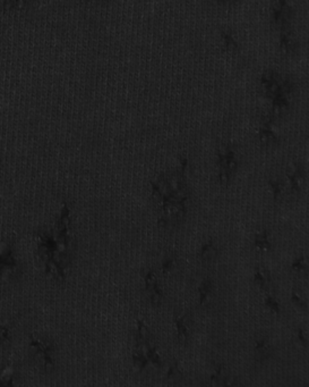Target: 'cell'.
Returning <instances> with one entry per match:
<instances>
[{
	"label": "cell",
	"instance_id": "cell-11",
	"mask_svg": "<svg viewBox=\"0 0 309 387\" xmlns=\"http://www.w3.org/2000/svg\"><path fill=\"white\" fill-rule=\"evenodd\" d=\"M254 247L259 252H269L272 250V242L269 241L267 229H260L254 236Z\"/></svg>",
	"mask_w": 309,
	"mask_h": 387
},
{
	"label": "cell",
	"instance_id": "cell-10",
	"mask_svg": "<svg viewBox=\"0 0 309 387\" xmlns=\"http://www.w3.org/2000/svg\"><path fill=\"white\" fill-rule=\"evenodd\" d=\"M136 336H135V341H136V347L138 349H144V347L150 345L151 341V332L149 327L143 320L137 321V327H136Z\"/></svg>",
	"mask_w": 309,
	"mask_h": 387
},
{
	"label": "cell",
	"instance_id": "cell-13",
	"mask_svg": "<svg viewBox=\"0 0 309 387\" xmlns=\"http://www.w3.org/2000/svg\"><path fill=\"white\" fill-rule=\"evenodd\" d=\"M291 272L297 274L299 276L307 275L308 274V259L306 255H301L299 258H295L291 264Z\"/></svg>",
	"mask_w": 309,
	"mask_h": 387
},
{
	"label": "cell",
	"instance_id": "cell-5",
	"mask_svg": "<svg viewBox=\"0 0 309 387\" xmlns=\"http://www.w3.org/2000/svg\"><path fill=\"white\" fill-rule=\"evenodd\" d=\"M198 295L199 306L202 308H208V306L214 300L215 295V285L211 277H205L202 281L201 285L198 286Z\"/></svg>",
	"mask_w": 309,
	"mask_h": 387
},
{
	"label": "cell",
	"instance_id": "cell-20",
	"mask_svg": "<svg viewBox=\"0 0 309 387\" xmlns=\"http://www.w3.org/2000/svg\"><path fill=\"white\" fill-rule=\"evenodd\" d=\"M144 282H145V289L146 290H149L151 288H153L154 285L159 284L158 276H156V273L153 271V269H150V271L145 274Z\"/></svg>",
	"mask_w": 309,
	"mask_h": 387
},
{
	"label": "cell",
	"instance_id": "cell-21",
	"mask_svg": "<svg viewBox=\"0 0 309 387\" xmlns=\"http://www.w3.org/2000/svg\"><path fill=\"white\" fill-rule=\"evenodd\" d=\"M297 338L303 347H308V333L307 330L302 327L297 328Z\"/></svg>",
	"mask_w": 309,
	"mask_h": 387
},
{
	"label": "cell",
	"instance_id": "cell-4",
	"mask_svg": "<svg viewBox=\"0 0 309 387\" xmlns=\"http://www.w3.org/2000/svg\"><path fill=\"white\" fill-rule=\"evenodd\" d=\"M208 384L212 386H232L236 385L237 382L233 381V377L224 364L216 363L214 364V368H213V372L211 373Z\"/></svg>",
	"mask_w": 309,
	"mask_h": 387
},
{
	"label": "cell",
	"instance_id": "cell-16",
	"mask_svg": "<svg viewBox=\"0 0 309 387\" xmlns=\"http://www.w3.org/2000/svg\"><path fill=\"white\" fill-rule=\"evenodd\" d=\"M145 349H146L145 354L147 356V360H149V362L153 364L155 368H158V369L162 368L163 362H162V360H161V356L159 354L158 350H156V347L149 345V346H146Z\"/></svg>",
	"mask_w": 309,
	"mask_h": 387
},
{
	"label": "cell",
	"instance_id": "cell-6",
	"mask_svg": "<svg viewBox=\"0 0 309 387\" xmlns=\"http://www.w3.org/2000/svg\"><path fill=\"white\" fill-rule=\"evenodd\" d=\"M252 278H254L255 284L257 285L260 290H263L264 292H269V291L272 290V286H273L272 275L264 265H258V266L256 267L254 277Z\"/></svg>",
	"mask_w": 309,
	"mask_h": 387
},
{
	"label": "cell",
	"instance_id": "cell-18",
	"mask_svg": "<svg viewBox=\"0 0 309 387\" xmlns=\"http://www.w3.org/2000/svg\"><path fill=\"white\" fill-rule=\"evenodd\" d=\"M146 291L150 293L151 303L153 304V306H158V304H160L161 301L163 300V291L160 289L159 284L154 285L153 288H151Z\"/></svg>",
	"mask_w": 309,
	"mask_h": 387
},
{
	"label": "cell",
	"instance_id": "cell-3",
	"mask_svg": "<svg viewBox=\"0 0 309 387\" xmlns=\"http://www.w3.org/2000/svg\"><path fill=\"white\" fill-rule=\"evenodd\" d=\"M175 324L177 328V338L181 344H186L188 342L191 332H193L194 318L190 311L177 316L175 318Z\"/></svg>",
	"mask_w": 309,
	"mask_h": 387
},
{
	"label": "cell",
	"instance_id": "cell-9",
	"mask_svg": "<svg viewBox=\"0 0 309 387\" xmlns=\"http://www.w3.org/2000/svg\"><path fill=\"white\" fill-rule=\"evenodd\" d=\"M219 255V246L216 245L215 241L210 238L205 244L202 246V249L198 252V259H201L202 263H211L216 259Z\"/></svg>",
	"mask_w": 309,
	"mask_h": 387
},
{
	"label": "cell",
	"instance_id": "cell-17",
	"mask_svg": "<svg viewBox=\"0 0 309 387\" xmlns=\"http://www.w3.org/2000/svg\"><path fill=\"white\" fill-rule=\"evenodd\" d=\"M182 371L180 370L179 364H178L177 361H173V362L170 364V367L168 369L167 372V380L172 381V382H177L182 379Z\"/></svg>",
	"mask_w": 309,
	"mask_h": 387
},
{
	"label": "cell",
	"instance_id": "cell-12",
	"mask_svg": "<svg viewBox=\"0 0 309 387\" xmlns=\"http://www.w3.org/2000/svg\"><path fill=\"white\" fill-rule=\"evenodd\" d=\"M291 302H292V304H294L295 307L302 309L304 311L308 309L306 295H304L302 291L297 288V286H293L292 291H291Z\"/></svg>",
	"mask_w": 309,
	"mask_h": 387
},
{
	"label": "cell",
	"instance_id": "cell-7",
	"mask_svg": "<svg viewBox=\"0 0 309 387\" xmlns=\"http://www.w3.org/2000/svg\"><path fill=\"white\" fill-rule=\"evenodd\" d=\"M274 346L271 341L266 337H260L255 342L254 345V356L259 362L268 360L273 355Z\"/></svg>",
	"mask_w": 309,
	"mask_h": 387
},
{
	"label": "cell",
	"instance_id": "cell-15",
	"mask_svg": "<svg viewBox=\"0 0 309 387\" xmlns=\"http://www.w3.org/2000/svg\"><path fill=\"white\" fill-rule=\"evenodd\" d=\"M265 307H266L269 311L275 314L276 316L282 314V306L281 303L278 302V300L276 297L272 293H267L266 297H265V301H264Z\"/></svg>",
	"mask_w": 309,
	"mask_h": 387
},
{
	"label": "cell",
	"instance_id": "cell-14",
	"mask_svg": "<svg viewBox=\"0 0 309 387\" xmlns=\"http://www.w3.org/2000/svg\"><path fill=\"white\" fill-rule=\"evenodd\" d=\"M133 362H134V366L136 367L138 370H144V369L149 366V360H147V356L146 354L144 353V352H142L141 349H138V347H136V350H135L133 352Z\"/></svg>",
	"mask_w": 309,
	"mask_h": 387
},
{
	"label": "cell",
	"instance_id": "cell-2",
	"mask_svg": "<svg viewBox=\"0 0 309 387\" xmlns=\"http://www.w3.org/2000/svg\"><path fill=\"white\" fill-rule=\"evenodd\" d=\"M286 177V186L292 194L298 195L302 192L303 186L306 184L307 173L301 165H294L293 169L291 172L285 174Z\"/></svg>",
	"mask_w": 309,
	"mask_h": 387
},
{
	"label": "cell",
	"instance_id": "cell-8",
	"mask_svg": "<svg viewBox=\"0 0 309 387\" xmlns=\"http://www.w3.org/2000/svg\"><path fill=\"white\" fill-rule=\"evenodd\" d=\"M268 186L271 188L274 201L275 202L283 201V199L286 195V191H288L286 182L278 176L271 177L268 180Z\"/></svg>",
	"mask_w": 309,
	"mask_h": 387
},
{
	"label": "cell",
	"instance_id": "cell-1",
	"mask_svg": "<svg viewBox=\"0 0 309 387\" xmlns=\"http://www.w3.org/2000/svg\"><path fill=\"white\" fill-rule=\"evenodd\" d=\"M217 163H219V167H220V172H219L220 184L223 186H227L230 183V181H231L234 173L237 172L238 164H239L238 159L232 150H225L224 154L219 155V160H217Z\"/></svg>",
	"mask_w": 309,
	"mask_h": 387
},
{
	"label": "cell",
	"instance_id": "cell-19",
	"mask_svg": "<svg viewBox=\"0 0 309 387\" xmlns=\"http://www.w3.org/2000/svg\"><path fill=\"white\" fill-rule=\"evenodd\" d=\"M177 267V258L176 256H170V258L165 259L161 266V273L169 274Z\"/></svg>",
	"mask_w": 309,
	"mask_h": 387
}]
</instances>
